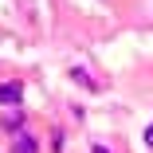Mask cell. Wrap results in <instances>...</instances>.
<instances>
[{
    "label": "cell",
    "mask_w": 153,
    "mask_h": 153,
    "mask_svg": "<svg viewBox=\"0 0 153 153\" xmlns=\"http://www.w3.org/2000/svg\"><path fill=\"white\" fill-rule=\"evenodd\" d=\"M90 153H110V145H102V141H94V145H90Z\"/></svg>",
    "instance_id": "obj_5"
},
{
    "label": "cell",
    "mask_w": 153,
    "mask_h": 153,
    "mask_svg": "<svg viewBox=\"0 0 153 153\" xmlns=\"http://www.w3.org/2000/svg\"><path fill=\"white\" fill-rule=\"evenodd\" d=\"M145 145H153V126H149V130H145Z\"/></svg>",
    "instance_id": "obj_6"
},
{
    "label": "cell",
    "mask_w": 153,
    "mask_h": 153,
    "mask_svg": "<svg viewBox=\"0 0 153 153\" xmlns=\"http://www.w3.org/2000/svg\"><path fill=\"white\" fill-rule=\"evenodd\" d=\"M71 79H75L79 86H86V90H98V82H94V79H90V75H86L82 67H71Z\"/></svg>",
    "instance_id": "obj_4"
},
{
    "label": "cell",
    "mask_w": 153,
    "mask_h": 153,
    "mask_svg": "<svg viewBox=\"0 0 153 153\" xmlns=\"http://www.w3.org/2000/svg\"><path fill=\"white\" fill-rule=\"evenodd\" d=\"M12 153H39V141L32 134H16L12 137Z\"/></svg>",
    "instance_id": "obj_3"
},
{
    "label": "cell",
    "mask_w": 153,
    "mask_h": 153,
    "mask_svg": "<svg viewBox=\"0 0 153 153\" xmlns=\"http://www.w3.org/2000/svg\"><path fill=\"white\" fill-rule=\"evenodd\" d=\"M0 130L12 134V137H16V134H24V114H20V110H8L4 118H0Z\"/></svg>",
    "instance_id": "obj_2"
},
{
    "label": "cell",
    "mask_w": 153,
    "mask_h": 153,
    "mask_svg": "<svg viewBox=\"0 0 153 153\" xmlns=\"http://www.w3.org/2000/svg\"><path fill=\"white\" fill-rule=\"evenodd\" d=\"M20 98H24V82L16 79H8V82H0V106H20Z\"/></svg>",
    "instance_id": "obj_1"
}]
</instances>
